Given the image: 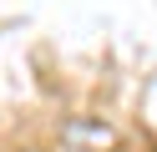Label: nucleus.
Here are the masks:
<instances>
[{
	"label": "nucleus",
	"instance_id": "nucleus-1",
	"mask_svg": "<svg viewBox=\"0 0 157 152\" xmlns=\"http://www.w3.org/2000/svg\"><path fill=\"white\" fill-rule=\"evenodd\" d=\"M61 142L71 152H122V132L101 117H66Z\"/></svg>",
	"mask_w": 157,
	"mask_h": 152
}]
</instances>
